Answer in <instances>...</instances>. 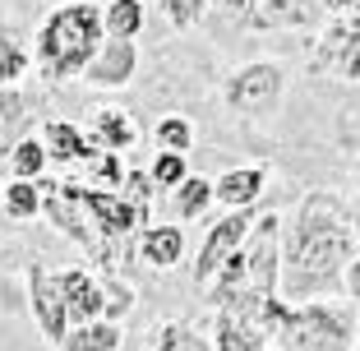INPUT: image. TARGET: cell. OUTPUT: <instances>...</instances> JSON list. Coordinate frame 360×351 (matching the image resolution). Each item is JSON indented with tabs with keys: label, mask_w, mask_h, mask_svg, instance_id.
I'll list each match as a JSON object with an SVG mask.
<instances>
[{
	"label": "cell",
	"mask_w": 360,
	"mask_h": 351,
	"mask_svg": "<svg viewBox=\"0 0 360 351\" xmlns=\"http://www.w3.org/2000/svg\"><path fill=\"white\" fill-rule=\"evenodd\" d=\"M360 255L356 241V217L351 208L328 190H314L300 199L291 231H282V291L286 305L328 296L342 287L351 259Z\"/></svg>",
	"instance_id": "6da1fadb"
},
{
	"label": "cell",
	"mask_w": 360,
	"mask_h": 351,
	"mask_svg": "<svg viewBox=\"0 0 360 351\" xmlns=\"http://www.w3.org/2000/svg\"><path fill=\"white\" fill-rule=\"evenodd\" d=\"M277 291H282V213H259L240 250L212 277V309L259 324Z\"/></svg>",
	"instance_id": "7a4b0ae2"
},
{
	"label": "cell",
	"mask_w": 360,
	"mask_h": 351,
	"mask_svg": "<svg viewBox=\"0 0 360 351\" xmlns=\"http://www.w3.org/2000/svg\"><path fill=\"white\" fill-rule=\"evenodd\" d=\"M106 28H102V10L79 0V5H60L37 32V65L46 79H70L84 75L88 60L97 56Z\"/></svg>",
	"instance_id": "3957f363"
},
{
	"label": "cell",
	"mask_w": 360,
	"mask_h": 351,
	"mask_svg": "<svg viewBox=\"0 0 360 351\" xmlns=\"http://www.w3.org/2000/svg\"><path fill=\"white\" fill-rule=\"evenodd\" d=\"M282 351H351L356 342V319L342 305L305 300V305H286L282 324L273 333Z\"/></svg>",
	"instance_id": "277c9868"
},
{
	"label": "cell",
	"mask_w": 360,
	"mask_h": 351,
	"mask_svg": "<svg viewBox=\"0 0 360 351\" xmlns=\"http://www.w3.org/2000/svg\"><path fill=\"white\" fill-rule=\"evenodd\" d=\"M56 190L84 208L88 226L97 231V241H102L106 255H111V241L129 236L139 222H148V208H134L120 190H93V185H79V181H56Z\"/></svg>",
	"instance_id": "5b68a950"
},
{
	"label": "cell",
	"mask_w": 360,
	"mask_h": 351,
	"mask_svg": "<svg viewBox=\"0 0 360 351\" xmlns=\"http://www.w3.org/2000/svg\"><path fill=\"white\" fill-rule=\"evenodd\" d=\"M282 88H286L282 65H273V60H250V65H240V70L226 79L222 97H226V107H231V111L259 116V111H273L277 107Z\"/></svg>",
	"instance_id": "8992f818"
},
{
	"label": "cell",
	"mask_w": 360,
	"mask_h": 351,
	"mask_svg": "<svg viewBox=\"0 0 360 351\" xmlns=\"http://www.w3.org/2000/svg\"><path fill=\"white\" fill-rule=\"evenodd\" d=\"M314 75H338L360 84V10H347L328 23V32L314 46Z\"/></svg>",
	"instance_id": "52a82bcc"
},
{
	"label": "cell",
	"mask_w": 360,
	"mask_h": 351,
	"mask_svg": "<svg viewBox=\"0 0 360 351\" xmlns=\"http://www.w3.org/2000/svg\"><path fill=\"white\" fill-rule=\"evenodd\" d=\"M250 226H255V213H250V208L226 213L217 226H208V236H203V245H199V259H194V282H199V287H208L212 277H217V268L240 250V241L250 236Z\"/></svg>",
	"instance_id": "ba28073f"
},
{
	"label": "cell",
	"mask_w": 360,
	"mask_h": 351,
	"mask_svg": "<svg viewBox=\"0 0 360 351\" xmlns=\"http://www.w3.org/2000/svg\"><path fill=\"white\" fill-rule=\"evenodd\" d=\"M28 300H32V314H37V324H42L46 342L60 347L65 333H70V309H65L60 277H56L46 264H32L28 268Z\"/></svg>",
	"instance_id": "9c48e42d"
},
{
	"label": "cell",
	"mask_w": 360,
	"mask_h": 351,
	"mask_svg": "<svg viewBox=\"0 0 360 351\" xmlns=\"http://www.w3.org/2000/svg\"><path fill=\"white\" fill-rule=\"evenodd\" d=\"M319 19H323V0H255L245 28L291 32V28H314Z\"/></svg>",
	"instance_id": "30bf717a"
},
{
	"label": "cell",
	"mask_w": 360,
	"mask_h": 351,
	"mask_svg": "<svg viewBox=\"0 0 360 351\" xmlns=\"http://www.w3.org/2000/svg\"><path fill=\"white\" fill-rule=\"evenodd\" d=\"M134 70H139V46L125 42V37H102V46L88 60L84 79L93 88H125L134 79Z\"/></svg>",
	"instance_id": "8fae6325"
},
{
	"label": "cell",
	"mask_w": 360,
	"mask_h": 351,
	"mask_svg": "<svg viewBox=\"0 0 360 351\" xmlns=\"http://www.w3.org/2000/svg\"><path fill=\"white\" fill-rule=\"evenodd\" d=\"M60 277V291H65V309H70V328L79 324H93V319H106V287L93 282L84 268H65Z\"/></svg>",
	"instance_id": "7c38bea8"
},
{
	"label": "cell",
	"mask_w": 360,
	"mask_h": 351,
	"mask_svg": "<svg viewBox=\"0 0 360 351\" xmlns=\"http://www.w3.org/2000/svg\"><path fill=\"white\" fill-rule=\"evenodd\" d=\"M37 107H42V97L37 93H19V88H0V153L10 158L14 143L28 139L23 129L37 120Z\"/></svg>",
	"instance_id": "4fadbf2b"
},
{
	"label": "cell",
	"mask_w": 360,
	"mask_h": 351,
	"mask_svg": "<svg viewBox=\"0 0 360 351\" xmlns=\"http://www.w3.org/2000/svg\"><path fill=\"white\" fill-rule=\"evenodd\" d=\"M268 185V167L264 162H255V167H236L226 171L222 181H212V199L222 203V208H231V213H240V208H255V199L264 194Z\"/></svg>",
	"instance_id": "5bb4252c"
},
{
	"label": "cell",
	"mask_w": 360,
	"mask_h": 351,
	"mask_svg": "<svg viewBox=\"0 0 360 351\" xmlns=\"http://www.w3.org/2000/svg\"><path fill=\"white\" fill-rule=\"evenodd\" d=\"M42 143H46V158L65 162V167H70V162H97L102 158V148H97L79 125H70V120H46Z\"/></svg>",
	"instance_id": "9a60e30c"
},
{
	"label": "cell",
	"mask_w": 360,
	"mask_h": 351,
	"mask_svg": "<svg viewBox=\"0 0 360 351\" xmlns=\"http://www.w3.org/2000/svg\"><path fill=\"white\" fill-rule=\"evenodd\" d=\"M180 255H185V231H180L176 222L143 226V236H139V259L148 268H176Z\"/></svg>",
	"instance_id": "2e32d148"
},
{
	"label": "cell",
	"mask_w": 360,
	"mask_h": 351,
	"mask_svg": "<svg viewBox=\"0 0 360 351\" xmlns=\"http://www.w3.org/2000/svg\"><path fill=\"white\" fill-rule=\"evenodd\" d=\"M212 351H268V333L259 324L217 314L212 319Z\"/></svg>",
	"instance_id": "e0dca14e"
},
{
	"label": "cell",
	"mask_w": 360,
	"mask_h": 351,
	"mask_svg": "<svg viewBox=\"0 0 360 351\" xmlns=\"http://www.w3.org/2000/svg\"><path fill=\"white\" fill-rule=\"evenodd\" d=\"M93 143L102 153H120V148H129L134 143V120L125 116V111H116V107H102L93 116Z\"/></svg>",
	"instance_id": "ac0fdd59"
},
{
	"label": "cell",
	"mask_w": 360,
	"mask_h": 351,
	"mask_svg": "<svg viewBox=\"0 0 360 351\" xmlns=\"http://www.w3.org/2000/svg\"><path fill=\"white\" fill-rule=\"evenodd\" d=\"M116 347H120V328L111 319H93V324L70 328L56 351H116Z\"/></svg>",
	"instance_id": "d6986e66"
},
{
	"label": "cell",
	"mask_w": 360,
	"mask_h": 351,
	"mask_svg": "<svg viewBox=\"0 0 360 351\" xmlns=\"http://www.w3.org/2000/svg\"><path fill=\"white\" fill-rule=\"evenodd\" d=\"M143 0H106L102 10V28L106 37H125V42H134L139 32H143Z\"/></svg>",
	"instance_id": "ffe728a7"
},
{
	"label": "cell",
	"mask_w": 360,
	"mask_h": 351,
	"mask_svg": "<svg viewBox=\"0 0 360 351\" xmlns=\"http://www.w3.org/2000/svg\"><path fill=\"white\" fill-rule=\"evenodd\" d=\"M153 351H212V338L199 333L194 324H185V319H171V324L158 328V347Z\"/></svg>",
	"instance_id": "44dd1931"
},
{
	"label": "cell",
	"mask_w": 360,
	"mask_h": 351,
	"mask_svg": "<svg viewBox=\"0 0 360 351\" xmlns=\"http://www.w3.org/2000/svg\"><path fill=\"white\" fill-rule=\"evenodd\" d=\"M46 143L42 139H19L14 143V153H10V171H14V181H42V171H46Z\"/></svg>",
	"instance_id": "7402d4cb"
},
{
	"label": "cell",
	"mask_w": 360,
	"mask_h": 351,
	"mask_svg": "<svg viewBox=\"0 0 360 351\" xmlns=\"http://www.w3.org/2000/svg\"><path fill=\"white\" fill-rule=\"evenodd\" d=\"M5 213L14 222H32V217L42 213V185L37 181H10L5 185Z\"/></svg>",
	"instance_id": "603a6c76"
},
{
	"label": "cell",
	"mask_w": 360,
	"mask_h": 351,
	"mask_svg": "<svg viewBox=\"0 0 360 351\" xmlns=\"http://www.w3.org/2000/svg\"><path fill=\"white\" fill-rule=\"evenodd\" d=\"M212 203V181H203V176H190L185 185H176V217L180 222H194V217L208 213Z\"/></svg>",
	"instance_id": "cb8c5ba5"
},
{
	"label": "cell",
	"mask_w": 360,
	"mask_h": 351,
	"mask_svg": "<svg viewBox=\"0 0 360 351\" xmlns=\"http://www.w3.org/2000/svg\"><path fill=\"white\" fill-rule=\"evenodd\" d=\"M153 185H162V190H176V185L190 181V162H185V153H158V162H153Z\"/></svg>",
	"instance_id": "d4e9b609"
},
{
	"label": "cell",
	"mask_w": 360,
	"mask_h": 351,
	"mask_svg": "<svg viewBox=\"0 0 360 351\" xmlns=\"http://www.w3.org/2000/svg\"><path fill=\"white\" fill-rule=\"evenodd\" d=\"M158 143H162V153H190V143H194V125L185 116H167V120H158Z\"/></svg>",
	"instance_id": "484cf974"
},
{
	"label": "cell",
	"mask_w": 360,
	"mask_h": 351,
	"mask_svg": "<svg viewBox=\"0 0 360 351\" xmlns=\"http://www.w3.org/2000/svg\"><path fill=\"white\" fill-rule=\"evenodd\" d=\"M23 70H28V51L14 37H0V84H14Z\"/></svg>",
	"instance_id": "4316f807"
},
{
	"label": "cell",
	"mask_w": 360,
	"mask_h": 351,
	"mask_svg": "<svg viewBox=\"0 0 360 351\" xmlns=\"http://www.w3.org/2000/svg\"><path fill=\"white\" fill-rule=\"evenodd\" d=\"M162 10H167L171 28H190V23H199V19H203L208 0H162Z\"/></svg>",
	"instance_id": "83f0119b"
},
{
	"label": "cell",
	"mask_w": 360,
	"mask_h": 351,
	"mask_svg": "<svg viewBox=\"0 0 360 351\" xmlns=\"http://www.w3.org/2000/svg\"><path fill=\"white\" fill-rule=\"evenodd\" d=\"M93 167H97V181H102L106 190H120V185H125V171H120V158H116V153H102Z\"/></svg>",
	"instance_id": "f1b7e54d"
},
{
	"label": "cell",
	"mask_w": 360,
	"mask_h": 351,
	"mask_svg": "<svg viewBox=\"0 0 360 351\" xmlns=\"http://www.w3.org/2000/svg\"><path fill=\"white\" fill-rule=\"evenodd\" d=\"M217 5V14H222L226 23H240L245 28V19H250V10H255V0H212Z\"/></svg>",
	"instance_id": "f546056e"
},
{
	"label": "cell",
	"mask_w": 360,
	"mask_h": 351,
	"mask_svg": "<svg viewBox=\"0 0 360 351\" xmlns=\"http://www.w3.org/2000/svg\"><path fill=\"white\" fill-rule=\"evenodd\" d=\"M342 287H347V296L360 305V255L351 259V268H347V277H342Z\"/></svg>",
	"instance_id": "4dcf8cb0"
},
{
	"label": "cell",
	"mask_w": 360,
	"mask_h": 351,
	"mask_svg": "<svg viewBox=\"0 0 360 351\" xmlns=\"http://www.w3.org/2000/svg\"><path fill=\"white\" fill-rule=\"evenodd\" d=\"M328 10H338V14H347V10H356V0H323Z\"/></svg>",
	"instance_id": "1f68e13d"
}]
</instances>
